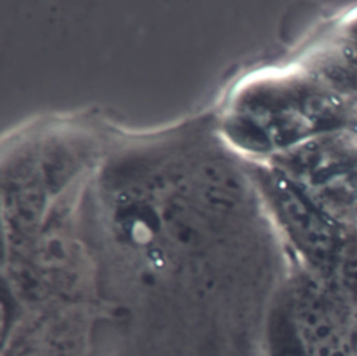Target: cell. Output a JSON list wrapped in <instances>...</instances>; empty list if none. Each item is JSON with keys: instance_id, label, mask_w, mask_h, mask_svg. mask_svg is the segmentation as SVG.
I'll return each mask as SVG.
<instances>
[{"instance_id": "6da1fadb", "label": "cell", "mask_w": 357, "mask_h": 356, "mask_svg": "<svg viewBox=\"0 0 357 356\" xmlns=\"http://www.w3.org/2000/svg\"><path fill=\"white\" fill-rule=\"evenodd\" d=\"M329 281L347 304L357 311V228L354 226H343Z\"/></svg>"}, {"instance_id": "7a4b0ae2", "label": "cell", "mask_w": 357, "mask_h": 356, "mask_svg": "<svg viewBox=\"0 0 357 356\" xmlns=\"http://www.w3.org/2000/svg\"><path fill=\"white\" fill-rule=\"evenodd\" d=\"M350 350L351 356H357V311H354L353 314L350 327Z\"/></svg>"}]
</instances>
